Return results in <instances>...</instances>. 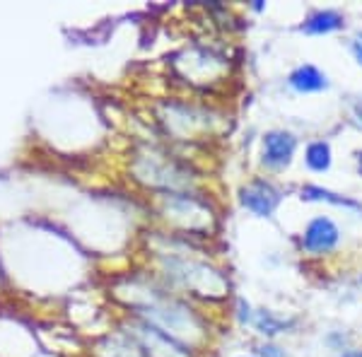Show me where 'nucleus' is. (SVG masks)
I'll use <instances>...</instances> for the list:
<instances>
[{
  "label": "nucleus",
  "mask_w": 362,
  "mask_h": 357,
  "mask_svg": "<svg viewBox=\"0 0 362 357\" xmlns=\"http://www.w3.org/2000/svg\"><path fill=\"white\" fill-rule=\"evenodd\" d=\"M341 357H362V348H358V350H348V353H343Z\"/></svg>",
  "instance_id": "19"
},
{
  "label": "nucleus",
  "mask_w": 362,
  "mask_h": 357,
  "mask_svg": "<svg viewBox=\"0 0 362 357\" xmlns=\"http://www.w3.org/2000/svg\"><path fill=\"white\" fill-rule=\"evenodd\" d=\"M290 85H293L297 92H319V90H324L329 83H326L324 73H321L319 68L300 66L293 75H290Z\"/></svg>",
  "instance_id": "11"
},
{
  "label": "nucleus",
  "mask_w": 362,
  "mask_h": 357,
  "mask_svg": "<svg viewBox=\"0 0 362 357\" xmlns=\"http://www.w3.org/2000/svg\"><path fill=\"white\" fill-rule=\"evenodd\" d=\"M353 51H355V58H358V61L362 63V42H355L353 44Z\"/></svg>",
  "instance_id": "18"
},
{
  "label": "nucleus",
  "mask_w": 362,
  "mask_h": 357,
  "mask_svg": "<svg viewBox=\"0 0 362 357\" xmlns=\"http://www.w3.org/2000/svg\"><path fill=\"white\" fill-rule=\"evenodd\" d=\"M302 198H305V201H326V203H334V206L360 210V203L350 201V198H343V196H336L334 191L319 189V186H305V189H302Z\"/></svg>",
  "instance_id": "13"
},
{
  "label": "nucleus",
  "mask_w": 362,
  "mask_h": 357,
  "mask_svg": "<svg viewBox=\"0 0 362 357\" xmlns=\"http://www.w3.org/2000/svg\"><path fill=\"white\" fill-rule=\"evenodd\" d=\"M239 201H242V206L251 210L254 215H261V218H268V215L276 210L280 196L278 191L273 189L271 184H266V181H251L242 189V196H239Z\"/></svg>",
  "instance_id": "7"
},
{
  "label": "nucleus",
  "mask_w": 362,
  "mask_h": 357,
  "mask_svg": "<svg viewBox=\"0 0 362 357\" xmlns=\"http://www.w3.org/2000/svg\"><path fill=\"white\" fill-rule=\"evenodd\" d=\"M3 290H8V283H5V273H3V263H0V297H3Z\"/></svg>",
  "instance_id": "17"
},
{
  "label": "nucleus",
  "mask_w": 362,
  "mask_h": 357,
  "mask_svg": "<svg viewBox=\"0 0 362 357\" xmlns=\"http://www.w3.org/2000/svg\"><path fill=\"white\" fill-rule=\"evenodd\" d=\"M254 326L259 329V333H264V336H276L285 329V321L276 319L271 312H259L254 316Z\"/></svg>",
  "instance_id": "15"
},
{
  "label": "nucleus",
  "mask_w": 362,
  "mask_h": 357,
  "mask_svg": "<svg viewBox=\"0 0 362 357\" xmlns=\"http://www.w3.org/2000/svg\"><path fill=\"white\" fill-rule=\"evenodd\" d=\"M343 27V17L336 13V10H319L314 13L309 20L305 22V32L309 34H326V32H334V29Z\"/></svg>",
  "instance_id": "12"
},
{
  "label": "nucleus",
  "mask_w": 362,
  "mask_h": 357,
  "mask_svg": "<svg viewBox=\"0 0 362 357\" xmlns=\"http://www.w3.org/2000/svg\"><path fill=\"white\" fill-rule=\"evenodd\" d=\"M160 259V275L167 280V285L194 292V295L203 297H220L225 295L227 283L218 271L203 261H196L194 256L181 254V251H157Z\"/></svg>",
  "instance_id": "2"
},
{
  "label": "nucleus",
  "mask_w": 362,
  "mask_h": 357,
  "mask_svg": "<svg viewBox=\"0 0 362 357\" xmlns=\"http://www.w3.org/2000/svg\"><path fill=\"white\" fill-rule=\"evenodd\" d=\"M136 179L143 184L153 186L157 193H172V191H189L191 177L189 172L179 167L177 160H169L167 155H138L136 165H133Z\"/></svg>",
  "instance_id": "6"
},
{
  "label": "nucleus",
  "mask_w": 362,
  "mask_h": 357,
  "mask_svg": "<svg viewBox=\"0 0 362 357\" xmlns=\"http://www.w3.org/2000/svg\"><path fill=\"white\" fill-rule=\"evenodd\" d=\"M51 353L32 316L0 304V357H49Z\"/></svg>",
  "instance_id": "3"
},
{
  "label": "nucleus",
  "mask_w": 362,
  "mask_h": 357,
  "mask_svg": "<svg viewBox=\"0 0 362 357\" xmlns=\"http://www.w3.org/2000/svg\"><path fill=\"white\" fill-rule=\"evenodd\" d=\"M157 213L165 215L167 222L174 227L189 232H206L208 230V206L191 191H172L157 193Z\"/></svg>",
  "instance_id": "4"
},
{
  "label": "nucleus",
  "mask_w": 362,
  "mask_h": 357,
  "mask_svg": "<svg viewBox=\"0 0 362 357\" xmlns=\"http://www.w3.org/2000/svg\"><path fill=\"white\" fill-rule=\"evenodd\" d=\"M259 353L264 357H283V353L278 348H273V345H264V348H259Z\"/></svg>",
  "instance_id": "16"
},
{
  "label": "nucleus",
  "mask_w": 362,
  "mask_h": 357,
  "mask_svg": "<svg viewBox=\"0 0 362 357\" xmlns=\"http://www.w3.org/2000/svg\"><path fill=\"white\" fill-rule=\"evenodd\" d=\"M307 165L314 169V172H324V169L331 167V148L324 140H317L307 148Z\"/></svg>",
  "instance_id": "14"
},
{
  "label": "nucleus",
  "mask_w": 362,
  "mask_h": 357,
  "mask_svg": "<svg viewBox=\"0 0 362 357\" xmlns=\"http://www.w3.org/2000/svg\"><path fill=\"white\" fill-rule=\"evenodd\" d=\"M360 174H362V155H360Z\"/></svg>",
  "instance_id": "20"
},
{
  "label": "nucleus",
  "mask_w": 362,
  "mask_h": 357,
  "mask_svg": "<svg viewBox=\"0 0 362 357\" xmlns=\"http://www.w3.org/2000/svg\"><path fill=\"white\" fill-rule=\"evenodd\" d=\"M133 295L128 300V309H131L133 319H140L145 324H153L162 329L177 341L186 343L194 348L196 338L203 336L201 319L194 309L179 297H174L169 290L162 288H143V285H133Z\"/></svg>",
  "instance_id": "1"
},
{
  "label": "nucleus",
  "mask_w": 362,
  "mask_h": 357,
  "mask_svg": "<svg viewBox=\"0 0 362 357\" xmlns=\"http://www.w3.org/2000/svg\"><path fill=\"white\" fill-rule=\"evenodd\" d=\"M295 138L285 131H271L264 138V162L271 167H285L290 165L295 155Z\"/></svg>",
  "instance_id": "8"
},
{
  "label": "nucleus",
  "mask_w": 362,
  "mask_h": 357,
  "mask_svg": "<svg viewBox=\"0 0 362 357\" xmlns=\"http://www.w3.org/2000/svg\"><path fill=\"white\" fill-rule=\"evenodd\" d=\"M143 355L148 357H194V348L177 341L153 324L128 316V321L119 329Z\"/></svg>",
  "instance_id": "5"
},
{
  "label": "nucleus",
  "mask_w": 362,
  "mask_h": 357,
  "mask_svg": "<svg viewBox=\"0 0 362 357\" xmlns=\"http://www.w3.org/2000/svg\"><path fill=\"white\" fill-rule=\"evenodd\" d=\"M95 357H148L133 345L121 331H114L112 336H104L92 350Z\"/></svg>",
  "instance_id": "10"
},
{
  "label": "nucleus",
  "mask_w": 362,
  "mask_h": 357,
  "mask_svg": "<svg viewBox=\"0 0 362 357\" xmlns=\"http://www.w3.org/2000/svg\"><path fill=\"white\" fill-rule=\"evenodd\" d=\"M338 244V227L329 218H317L309 222L305 232V249L312 254H324Z\"/></svg>",
  "instance_id": "9"
}]
</instances>
